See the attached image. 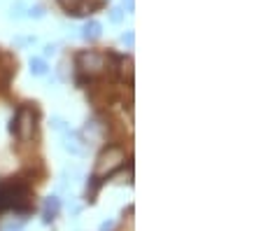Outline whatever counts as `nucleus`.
<instances>
[{
	"label": "nucleus",
	"instance_id": "nucleus-1",
	"mask_svg": "<svg viewBox=\"0 0 261 231\" xmlns=\"http://www.w3.org/2000/svg\"><path fill=\"white\" fill-rule=\"evenodd\" d=\"M124 164V149L121 147H108L100 157H98L96 164V177L100 175H112L119 166Z\"/></svg>",
	"mask_w": 261,
	"mask_h": 231
},
{
	"label": "nucleus",
	"instance_id": "nucleus-2",
	"mask_svg": "<svg viewBox=\"0 0 261 231\" xmlns=\"http://www.w3.org/2000/svg\"><path fill=\"white\" fill-rule=\"evenodd\" d=\"M12 131L19 133L21 140H28L33 136V131H35V115H33L31 108H19L16 119L12 121Z\"/></svg>",
	"mask_w": 261,
	"mask_h": 231
},
{
	"label": "nucleus",
	"instance_id": "nucleus-3",
	"mask_svg": "<svg viewBox=\"0 0 261 231\" xmlns=\"http://www.w3.org/2000/svg\"><path fill=\"white\" fill-rule=\"evenodd\" d=\"M77 68L87 72H98L105 68V59L96 52H82V54H77Z\"/></svg>",
	"mask_w": 261,
	"mask_h": 231
},
{
	"label": "nucleus",
	"instance_id": "nucleus-4",
	"mask_svg": "<svg viewBox=\"0 0 261 231\" xmlns=\"http://www.w3.org/2000/svg\"><path fill=\"white\" fill-rule=\"evenodd\" d=\"M82 38L89 40V42L98 40V38H100V23H98V21H89L87 26L82 28Z\"/></svg>",
	"mask_w": 261,
	"mask_h": 231
},
{
	"label": "nucleus",
	"instance_id": "nucleus-5",
	"mask_svg": "<svg viewBox=\"0 0 261 231\" xmlns=\"http://www.w3.org/2000/svg\"><path fill=\"white\" fill-rule=\"evenodd\" d=\"M61 208V201L56 196H49L47 201H44V222H51L54 220V215H56V210Z\"/></svg>",
	"mask_w": 261,
	"mask_h": 231
},
{
	"label": "nucleus",
	"instance_id": "nucleus-6",
	"mask_svg": "<svg viewBox=\"0 0 261 231\" xmlns=\"http://www.w3.org/2000/svg\"><path fill=\"white\" fill-rule=\"evenodd\" d=\"M59 5L63 7L68 14H80L82 10V0H59Z\"/></svg>",
	"mask_w": 261,
	"mask_h": 231
},
{
	"label": "nucleus",
	"instance_id": "nucleus-7",
	"mask_svg": "<svg viewBox=\"0 0 261 231\" xmlns=\"http://www.w3.org/2000/svg\"><path fill=\"white\" fill-rule=\"evenodd\" d=\"M31 70H33V75H44L47 72V63L40 59H31Z\"/></svg>",
	"mask_w": 261,
	"mask_h": 231
},
{
	"label": "nucleus",
	"instance_id": "nucleus-8",
	"mask_svg": "<svg viewBox=\"0 0 261 231\" xmlns=\"http://www.w3.org/2000/svg\"><path fill=\"white\" fill-rule=\"evenodd\" d=\"M121 19H124V10H121V7H114V10L110 12V21H112V23H119Z\"/></svg>",
	"mask_w": 261,
	"mask_h": 231
},
{
	"label": "nucleus",
	"instance_id": "nucleus-9",
	"mask_svg": "<svg viewBox=\"0 0 261 231\" xmlns=\"http://www.w3.org/2000/svg\"><path fill=\"white\" fill-rule=\"evenodd\" d=\"M28 17H33V19H40V17H44V7H42V5H35V7H31V10H28Z\"/></svg>",
	"mask_w": 261,
	"mask_h": 231
},
{
	"label": "nucleus",
	"instance_id": "nucleus-10",
	"mask_svg": "<svg viewBox=\"0 0 261 231\" xmlns=\"http://www.w3.org/2000/svg\"><path fill=\"white\" fill-rule=\"evenodd\" d=\"M51 126H54L56 131H65V121H63V119H59V117H56V119H51Z\"/></svg>",
	"mask_w": 261,
	"mask_h": 231
},
{
	"label": "nucleus",
	"instance_id": "nucleus-11",
	"mask_svg": "<svg viewBox=\"0 0 261 231\" xmlns=\"http://www.w3.org/2000/svg\"><path fill=\"white\" fill-rule=\"evenodd\" d=\"M121 40H124V42L130 47V44H133V33H124V35H121Z\"/></svg>",
	"mask_w": 261,
	"mask_h": 231
},
{
	"label": "nucleus",
	"instance_id": "nucleus-12",
	"mask_svg": "<svg viewBox=\"0 0 261 231\" xmlns=\"http://www.w3.org/2000/svg\"><path fill=\"white\" fill-rule=\"evenodd\" d=\"M54 47H51V44H47V47H44V56H49V54H54Z\"/></svg>",
	"mask_w": 261,
	"mask_h": 231
},
{
	"label": "nucleus",
	"instance_id": "nucleus-13",
	"mask_svg": "<svg viewBox=\"0 0 261 231\" xmlns=\"http://www.w3.org/2000/svg\"><path fill=\"white\" fill-rule=\"evenodd\" d=\"M126 3H128V10H133V0H126Z\"/></svg>",
	"mask_w": 261,
	"mask_h": 231
}]
</instances>
